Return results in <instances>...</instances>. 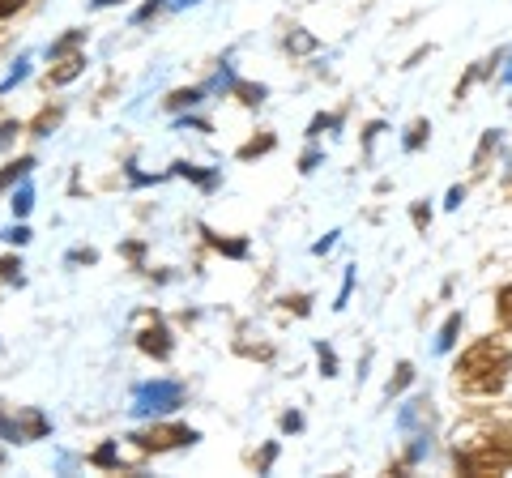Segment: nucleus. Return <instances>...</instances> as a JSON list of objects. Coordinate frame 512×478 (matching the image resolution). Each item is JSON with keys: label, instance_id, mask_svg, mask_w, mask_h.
Masks as SVG:
<instances>
[{"label": "nucleus", "instance_id": "1", "mask_svg": "<svg viewBox=\"0 0 512 478\" xmlns=\"http://www.w3.org/2000/svg\"><path fill=\"white\" fill-rule=\"evenodd\" d=\"M508 372H512V355L495 342V338H483L474 342L466 355L457 359V385L466 393H500L508 385Z\"/></svg>", "mask_w": 512, "mask_h": 478}, {"label": "nucleus", "instance_id": "2", "mask_svg": "<svg viewBox=\"0 0 512 478\" xmlns=\"http://www.w3.org/2000/svg\"><path fill=\"white\" fill-rule=\"evenodd\" d=\"M457 470L466 478H487V474L512 470V436L508 432L478 436L466 449H457Z\"/></svg>", "mask_w": 512, "mask_h": 478}, {"label": "nucleus", "instance_id": "3", "mask_svg": "<svg viewBox=\"0 0 512 478\" xmlns=\"http://www.w3.org/2000/svg\"><path fill=\"white\" fill-rule=\"evenodd\" d=\"M128 440H137V449H146V453H167V449L197 444L201 436L192 432V427H180V423H158V427H150V432H137V436H128Z\"/></svg>", "mask_w": 512, "mask_h": 478}, {"label": "nucleus", "instance_id": "4", "mask_svg": "<svg viewBox=\"0 0 512 478\" xmlns=\"http://www.w3.org/2000/svg\"><path fill=\"white\" fill-rule=\"evenodd\" d=\"M184 402V389L175 385V380H154V385H141L137 389V406H133V414H167V410H175Z\"/></svg>", "mask_w": 512, "mask_h": 478}, {"label": "nucleus", "instance_id": "5", "mask_svg": "<svg viewBox=\"0 0 512 478\" xmlns=\"http://www.w3.org/2000/svg\"><path fill=\"white\" fill-rule=\"evenodd\" d=\"M137 346L146 350V355L167 359V355H171V333H167L163 325H154V329H146V333H141V338H137Z\"/></svg>", "mask_w": 512, "mask_h": 478}, {"label": "nucleus", "instance_id": "6", "mask_svg": "<svg viewBox=\"0 0 512 478\" xmlns=\"http://www.w3.org/2000/svg\"><path fill=\"white\" fill-rule=\"evenodd\" d=\"M86 73V56L82 52H73V56H64L60 65L52 69V86H69L73 77H82Z\"/></svg>", "mask_w": 512, "mask_h": 478}, {"label": "nucleus", "instance_id": "7", "mask_svg": "<svg viewBox=\"0 0 512 478\" xmlns=\"http://www.w3.org/2000/svg\"><path fill=\"white\" fill-rule=\"evenodd\" d=\"M30 167H35V158H18V163H13V167H5V171H0V193H5L9 184L26 180V175H30Z\"/></svg>", "mask_w": 512, "mask_h": 478}, {"label": "nucleus", "instance_id": "8", "mask_svg": "<svg viewBox=\"0 0 512 478\" xmlns=\"http://www.w3.org/2000/svg\"><path fill=\"white\" fill-rule=\"evenodd\" d=\"M457 333H461V312H453V316L444 321L440 338H436V350H453V346H457Z\"/></svg>", "mask_w": 512, "mask_h": 478}, {"label": "nucleus", "instance_id": "9", "mask_svg": "<svg viewBox=\"0 0 512 478\" xmlns=\"http://www.w3.org/2000/svg\"><path fill=\"white\" fill-rule=\"evenodd\" d=\"M0 440H13V444H22V440H26L22 423H18V419H9L5 406H0Z\"/></svg>", "mask_w": 512, "mask_h": 478}, {"label": "nucleus", "instance_id": "10", "mask_svg": "<svg viewBox=\"0 0 512 478\" xmlns=\"http://www.w3.org/2000/svg\"><path fill=\"white\" fill-rule=\"evenodd\" d=\"M205 235H210V244H214L218 252H227V257H244V252H248L244 239H222V235H214V231H205Z\"/></svg>", "mask_w": 512, "mask_h": 478}, {"label": "nucleus", "instance_id": "11", "mask_svg": "<svg viewBox=\"0 0 512 478\" xmlns=\"http://www.w3.org/2000/svg\"><path fill=\"white\" fill-rule=\"evenodd\" d=\"M197 103H201V90H175L167 99L171 111H184V107H197Z\"/></svg>", "mask_w": 512, "mask_h": 478}, {"label": "nucleus", "instance_id": "12", "mask_svg": "<svg viewBox=\"0 0 512 478\" xmlns=\"http://www.w3.org/2000/svg\"><path fill=\"white\" fill-rule=\"evenodd\" d=\"M30 205H35V193H30V188L22 184L18 193H13V214H18V218H26V214H30Z\"/></svg>", "mask_w": 512, "mask_h": 478}, {"label": "nucleus", "instance_id": "13", "mask_svg": "<svg viewBox=\"0 0 512 478\" xmlns=\"http://www.w3.org/2000/svg\"><path fill=\"white\" fill-rule=\"evenodd\" d=\"M410 380H414V368H410V363H402V368H397V376L389 380V397H397V393H402V389L410 385Z\"/></svg>", "mask_w": 512, "mask_h": 478}, {"label": "nucleus", "instance_id": "14", "mask_svg": "<svg viewBox=\"0 0 512 478\" xmlns=\"http://www.w3.org/2000/svg\"><path fill=\"white\" fill-rule=\"evenodd\" d=\"M0 278H5V282H22V261L18 257H0Z\"/></svg>", "mask_w": 512, "mask_h": 478}, {"label": "nucleus", "instance_id": "15", "mask_svg": "<svg viewBox=\"0 0 512 478\" xmlns=\"http://www.w3.org/2000/svg\"><path fill=\"white\" fill-rule=\"evenodd\" d=\"M235 94H239V99H244V103H261L265 99V86H244V82H235Z\"/></svg>", "mask_w": 512, "mask_h": 478}, {"label": "nucleus", "instance_id": "16", "mask_svg": "<svg viewBox=\"0 0 512 478\" xmlns=\"http://www.w3.org/2000/svg\"><path fill=\"white\" fill-rule=\"evenodd\" d=\"M26 73H30V60L22 56V60H18V69H13V73L5 77V82H0V90H13V86H18V82H26Z\"/></svg>", "mask_w": 512, "mask_h": 478}, {"label": "nucleus", "instance_id": "17", "mask_svg": "<svg viewBox=\"0 0 512 478\" xmlns=\"http://www.w3.org/2000/svg\"><path fill=\"white\" fill-rule=\"evenodd\" d=\"M265 150H274V137H261V141H248L244 150H239V158H256V154H265Z\"/></svg>", "mask_w": 512, "mask_h": 478}, {"label": "nucleus", "instance_id": "18", "mask_svg": "<svg viewBox=\"0 0 512 478\" xmlns=\"http://www.w3.org/2000/svg\"><path fill=\"white\" fill-rule=\"evenodd\" d=\"M77 43H82V30H69V35H64L60 43H52V56H64V52H69V47H77Z\"/></svg>", "mask_w": 512, "mask_h": 478}, {"label": "nucleus", "instance_id": "19", "mask_svg": "<svg viewBox=\"0 0 512 478\" xmlns=\"http://www.w3.org/2000/svg\"><path fill=\"white\" fill-rule=\"evenodd\" d=\"M175 171H180V175H192V180H201L205 188L214 184V171H197V167H188V163H175Z\"/></svg>", "mask_w": 512, "mask_h": 478}, {"label": "nucleus", "instance_id": "20", "mask_svg": "<svg viewBox=\"0 0 512 478\" xmlns=\"http://www.w3.org/2000/svg\"><path fill=\"white\" fill-rule=\"evenodd\" d=\"M427 133H431V129H427V120H419V124H414V129H410V137H406V150H419Z\"/></svg>", "mask_w": 512, "mask_h": 478}, {"label": "nucleus", "instance_id": "21", "mask_svg": "<svg viewBox=\"0 0 512 478\" xmlns=\"http://www.w3.org/2000/svg\"><path fill=\"white\" fill-rule=\"evenodd\" d=\"M500 321L512 329V286H504V291H500Z\"/></svg>", "mask_w": 512, "mask_h": 478}, {"label": "nucleus", "instance_id": "22", "mask_svg": "<svg viewBox=\"0 0 512 478\" xmlns=\"http://www.w3.org/2000/svg\"><path fill=\"white\" fill-rule=\"evenodd\" d=\"M316 355H320V368H325V376H338V372H333V368H338V359H333L329 346H316Z\"/></svg>", "mask_w": 512, "mask_h": 478}, {"label": "nucleus", "instance_id": "23", "mask_svg": "<svg viewBox=\"0 0 512 478\" xmlns=\"http://www.w3.org/2000/svg\"><path fill=\"white\" fill-rule=\"evenodd\" d=\"M5 239L22 248V244H30V227H22V222H18V227H9V231H5Z\"/></svg>", "mask_w": 512, "mask_h": 478}, {"label": "nucleus", "instance_id": "24", "mask_svg": "<svg viewBox=\"0 0 512 478\" xmlns=\"http://www.w3.org/2000/svg\"><path fill=\"white\" fill-rule=\"evenodd\" d=\"M325 129H338V116H316V120H312V129H308V137L325 133Z\"/></svg>", "mask_w": 512, "mask_h": 478}, {"label": "nucleus", "instance_id": "25", "mask_svg": "<svg viewBox=\"0 0 512 478\" xmlns=\"http://www.w3.org/2000/svg\"><path fill=\"white\" fill-rule=\"evenodd\" d=\"M167 5H171V0H150L146 9H137V22H150L154 13H158V9H167Z\"/></svg>", "mask_w": 512, "mask_h": 478}, {"label": "nucleus", "instance_id": "26", "mask_svg": "<svg viewBox=\"0 0 512 478\" xmlns=\"http://www.w3.org/2000/svg\"><path fill=\"white\" fill-rule=\"evenodd\" d=\"M94 466H116V449H111V444H103V449L94 453Z\"/></svg>", "mask_w": 512, "mask_h": 478}, {"label": "nucleus", "instance_id": "27", "mask_svg": "<svg viewBox=\"0 0 512 478\" xmlns=\"http://www.w3.org/2000/svg\"><path fill=\"white\" fill-rule=\"evenodd\" d=\"M22 5H26V0H0V18H13Z\"/></svg>", "mask_w": 512, "mask_h": 478}, {"label": "nucleus", "instance_id": "28", "mask_svg": "<svg viewBox=\"0 0 512 478\" xmlns=\"http://www.w3.org/2000/svg\"><path fill=\"white\" fill-rule=\"evenodd\" d=\"M299 427H303L299 414H282V432H299Z\"/></svg>", "mask_w": 512, "mask_h": 478}, {"label": "nucleus", "instance_id": "29", "mask_svg": "<svg viewBox=\"0 0 512 478\" xmlns=\"http://www.w3.org/2000/svg\"><path fill=\"white\" fill-rule=\"evenodd\" d=\"M60 116H56V111H43V116H39V124H35V129L43 133V129H52V124H56Z\"/></svg>", "mask_w": 512, "mask_h": 478}, {"label": "nucleus", "instance_id": "30", "mask_svg": "<svg viewBox=\"0 0 512 478\" xmlns=\"http://www.w3.org/2000/svg\"><path fill=\"white\" fill-rule=\"evenodd\" d=\"M13 137H18V124H5V129H0V146H9Z\"/></svg>", "mask_w": 512, "mask_h": 478}, {"label": "nucleus", "instance_id": "31", "mask_svg": "<svg viewBox=\"0 0 512 478\" xmlns=\"http://www.w3.org/2000/svg\"><path fill=\"white\" fill-rule=\"evenodd\" d=\"M333 239H338V231H333V235H325V239H320V244H316V257H325V252L333 248Z\"/></svg>", "mask_w": 512, "mask_h": 478}, {"label": "nucleus", "instance_id": "32", "mask_svg": "<svg viewBox=\"0 0 512 478\" xmlns=\"http://www.w3.org/2000/svg\"><path fill=\"white\" fill-rule=\"evenodd\" d=\"M107 5H120V0H94V9H107Z\"/></svg>", "mask_w": 512, "mask_h": 478}, {"label": "nucleus", "instance_id": "33", "mask_svg": "<svg viewBox=\"0 0 512 478\" xmlns=\"http://www.w3.org/2000/svg\"><path fill=\"white\" fill-rule=\"evenodd\" d=\"M171 5H197V0H171Z\"/></svg>", "mask_w": 512, "mask_h": 478}]
</instances>
